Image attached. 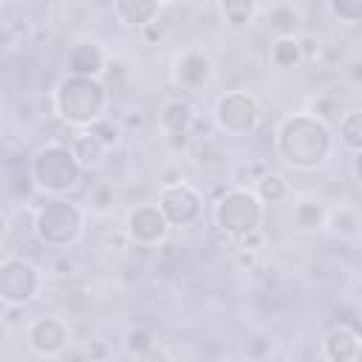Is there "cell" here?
Returning <instances> with one entry per match:
<instances>
[{
	"label": "cell",
	"mask_w": 362,
	"mask_h": 362,
	"mask_svg": "<svg viewBox=\"0 0 362 362\" xmlns=\"http://www.w3.org/2000/svg\"><path fill=\"white\" fill-rule=\"evenodd\" d=\"M334 147H337V133L331 130L328 122H322L311 110L288 113L274 130L277 158L300 173L322 170L331 161Z\"/></svg>",
	"instance_id": "cell-1"
},
{
	"label": "cell",
	"mask_w": 362,
	"mask_h": 362,
	"mask_svg": "<svg viewBox=\"0 0 362 362\" xmlns=\"http://www.w3.org/2000/svg\"><path fill=\"white\" fill-rule=\"evenodd\" d=\"M110 107V88L102 76H76L65 74L54 88V113L68 127L88 130L99 119L107 116Z\"/></svg>",
	"instance_id": "cell-2"
},
{
	"label": "cell",
	"mask_w": 362,
	"mask_h": 362,
	"mask_svg": "<svg viewBox=\"0 0 362 362\" xmlns=\"http://www.w3.org/2000/svg\"><path fill=\"white\" fill-rule=\"evenodd\" d=\"M31 232L48 249H68L85 232V209L68 195H48L34 206Z\"/></svg>",
	"instance_id": "cell-3"
},
{
	"label": "cell",
	"mask_w": 362,
	"mask_h": 362,
	"mask_svg": "<svg viewBox=\"0 0 362 362\" xmlns=\"http://www.w3.org/2000/svg\"><path fill=\"white\" fill-rule=\"evenodd\" d=\"M28 173H31L40 195H68L71 189L79 187L85 170H82L74 147H68L62 141H51V144H42L40 150H34Z\"/></svg>",
	"instance_id": "cell-4"
},
{
	"label": "cell",
	"mask_w": 362,
	"mask_h": 362,
	"mask_svg": "<svg viewBox=\"0 0 362 362\" xmlns=\"http://www.w3.org/2000/svg\"><path fill=\"white\" fill-rule=\"evenodd\" d=\"M263 201L260 195L255 192V187H229L218 195V201L212 204V223L218 232H226L232 235L235 240L249 235V232H257L260 223H263Z\"/></svg>",
	"instance_id": "cell-5"
},
{
	"label": "cell",
	"mask_w": 362,
	"mask_h": 362,
	"mask_svg": "<svg viewBox=\"0 0 362 362\" xmlns=\"http://www.w3.org/2000/svg\"><path fill=\"white\" fill-rule=\"evenodd\" d=\"M260 119H263L260 102L246 88L226 90L223 96H218V102L212 107V124H215V130L223 133V136H232V139H243V136L255 133L257 124H260Z\"/></svg>",
	"instance_id": "cell-6"
},
{
	"label": "cell",
	"mask_w": 362,
	"mask_h": 362,
	"mask_svg": "<svg viewBox=\"0 0 362 362\" xmlns=\"http://www.w3.org/2000/svg\"><path fill=\"white\" fill-rule=\"evenodd\" d=\"M42 288L37 263L20 255H6L0 263V300L3 305H31Z\"/></svg>",
	"instance_id": "cell-7"
},
{
	"label": "cell",
	"mask_w": 362,
	"mask_h": 362,
	"mask_svg": "<svg viewBox=\"0 0 362 362\" xmlns=\"http://www.w3.org/2000/svg\"><path fill=\"white\" fill-rule=\"evenodd\" d=\"M161 212L167 215L173 229L181 226H192L201 215H204V195L189 184V181H175V184H164L158 189V201Z\"/></svg>",
	"instance_id": "cell-8"
},
{
	"label": "cell",
	"mask_w": 362,
	"mask_h": 362,
	"mask_svg": "<svg viewBox=\"0 0 362 362\" xmlns=\"http://www.w3.org/2000/svg\"><path fill=\"white\" fill-rule=\"evenodd\" d=\"M130 238L133 246L139 249H158L167 238H170V221L167 215L161 212L158 204H136L127 218H124V226H122Z\"/></svg>",
	"instance_id": "cell-9"
},
{
	"label": "cell",
	"mask_w": 362,
	"mask_h": 362,
	"mask_svg": "<svg viewBox=\"0 0 362 362\" xmlns=\"http://www.w3.org/2000/svg\"><path fill=\"white\" fill-rule=\"evenodd\" d=\"M25 342L37 356H62L71 345V325L57 314L37 317L25 328Z\"/></svg>",
	"instance_id": "cell-10"
},
{
	"label": "cell",
	"mask_w": 362,
	"mask_h": 362,
	"mask_svg": "<svg viewBox=\"0 0 362 362\" xmlns=\"http://www.w3.org/2000/svg\"><path fill=\"white\" fill-rule=\"evenodd\" d=\"M195 122H198V113L192 110V105L187 99H167L158 107V127L173 141V147L189 144Z\"/></svg>",
	"instance_id": "cell-11"
},
{
	"label": "cell",
	"mask_w": 362,
	"mask_h": 362,
	"mask_svg": "<svg viewBox=\"0 0 362 362\" xmlns=\"http://www.w3.org/2000/svg\"><path fill=\"white\" fill-rule=\"evenodd\" d=\"M65 71L76 76H105L107 54L96 40H76L65 54Z\"/></svg>",
	"instance_id": "cell-12"
},
{
	"label": "cell",
	"mask_w": 362,
	"mask_h": 362,
	"mask_svg": "<svg viewBox=\"0 0 362 362\" xmlns=\"http://www.w3.org/2000/svg\"><path fill=\"white\" fill-rule=\"evenodd\" d=\"M212 79V57L201 48H187L175 59V82L187 90H198Z\"/></svg>",
	"instance_id": "cell-13"
},
{
	"label": "cell",
	"mask_w": 362,
	"mask_h": 362,
	"mask_svg": "<svg viewBox=\"0 0 362 362\" xmlns=\"http://www.w3.org/2000/svg\"><path fill=\"white\" fill-rule=\"evenodd\" d=\"M322 354L331 362H351L362 354V337L342 320L322 337Z\"/></svg>",
	"instance_id": "cell-14"
},
{
	"label": "cell",
	"mask_w": 362,
	"mask_h": 362,
	"mask_svg": "<svg viewBox=\"0 0 362 362\" xmlns=\"http://www.w3.org/2000/svg\"><path fill=\"white\" fill-rule=\"evenodd\" d=\"M328 221V206L322 198L317 195H300L294 198L291 204V223L303 232H314V229H322Z\"/></svg>",
	"instance_id": "cell-15"
},
{
	"label": "cell",
	"mask_w": 362,
	"mask_h": 362,
	"mask_svg": "<svg viewBox=\"0 0 362 362\" xmlns=\"http://www.w3.org/2000/svg\"><path fill=\"white\" fill-rule=\"evenodd\" d=\"M161 0H113V14L122 25L141 28L153 20H158Z\"/></svg>",
	"instance_id": "cell-16"
},
{
	"label": "cell",
	"mask_w": 362,
	"mask_h": 362,
	"mask_svg": "<svg viewBox=\"0 0 362 362\" xmlns=\"http://www.w3.org/2000/svg\"><path fill=\"white\" fill-rule=\"evenodd\" d=\"M0 28H3V42H6V48H14L17 42L28 40V34H31V28H34L28 8L14 6V3H6V8H3V25H0Z\"/></svg>",
	"instance_id": "cell-17"
},
{
	"label": "cell",
	"mask_w": 362,
	"mask_h": 362,
	"mask_svg": "<svg viewBox=\"0 0 362 362\" xmlns=\"http://www.w3.org/2000/svg\"><path fill=\"white\" fill-rule=\"evenodd\" d=\"M71 147H74V153H76L82 170H96V167H102L105 158H107V150H110L93 130H82V133L74 139Z\"/></svg>",
	"instance_id": "cell-18"
},
{
	"label": "cell",
	"mask_w": 362,
	"mask_h": 362,
	"mask_svg": "<svg viewBox=\"0 0 362 362\" xmlns=\"http://www.w3.org/2000/svg\"><path fill=\"white\" fill-rule=\"evenodd\" d=\"M266 25L277 37H297L303 31V14L291 3H274L266 14Z\"/></svg>",
	"instance_id": "cell-19"
},
{
	"label": "cell",
	"mask_w": 362,
	"mask_h": 362,
	"mask_svg": "<svg viewBox=\"0 0 362 362\" xmlns=\"http://www.w3.org/2000/svg\"><path fill=\"white\" fill-rule=\"evenodd\" d=\"M325 226L331 229V235H334V238L351 240V238H356V235H359V229H362V218H359V212H356L354 206L339 204V206L328 209V221H325Z\"/></svg>",
	"instance_id": "cell-20"
},
{
	"label": "cell",
	"mask_w": 362,
	"mask_h": 362,
	"mask_svg": "<svg viewBox=\"0 0 362 362\" xmlns=\"http://www.w3.org/2000/svg\"><path fill=\"white\" fill-rule=\"evenodd\" d=\"M269 59L274 68H297L300 62H305L303 57V48H300V34L297 37H274L272 48H269Z\"/></svg>",
	"instance_id": "cell-21"
},
{
	"label": "cell",
	"mask_w": 362,
	"mask_h": 362,
	"mask_svg": "<svg viewBox=\"0 0 362 362\" xmlns=\"http://www.w3.org/2000/svg\"><path fill=\"white\" fill-rule=\"evenodd\" d=\"M337 139L348 150H362V107H351L337 122Z\"/></svg>",
	"instance_id": "cell-22"
},
{
	"label": "cell",
	"mask_w": 362,
	"mask_h": 362,
	"mask_svg": "<svg viewBox=\"0 0 362 362\" xmlns=\"http://www.w3.org/2000/svg\"><path fill=\"white\" fill-rule=\"evenodd\" d=\"M255 192L260 195L263 204H280L288 198V181L286 175H280L277 170H266L257 181H255Z\"/></svg>",
	"instance_id": "cell-23"
},
{
	"label": "cell",
	"mask_w": 362,
	"mask_h": 362,
	"mask_svg": "<svg viewBox=\"0 0 362 362\" xmlns=\"http://www.w3.org/2000/svg\"><path fill=\"white\" fill-rule=\"evenodd\" d=\"M257 14V0H221V17L229 28H246Z\"/></svg>",
	"instance_id": "cell-24"
},
{
	"label": "cell",
	"mask_w": 362,
	"mask_h": 362,
	"mask_svg": "<svg viewBox=\"0 0 362 362\" xmlns=\"http://www.w3.org/2000/svg\"><path fill=\"white\" fill-rule=\"evenodd\" d=\"M334 20L345 25H362V0H325Z\"/></svg>",
	"instance_id": "cell-25"
},
{
	"label": "cell",
	"mask_w": 362,
	"mask_h": 362,
	"mask_svg": "<svg viewBox=\"0 0 362 362\" xmlns=\"http://www.w3.org/2000/svg\"><path fill=\"white\" fill-rule=\"evenodd\" d=\"M153 345H156V337H153L147 328H130V331L124 334V348H127V354L136 356V359H144V354H147Z\"/></svg>",
	"instance_id": "cell-26"
},
{
	"label": "cell",
	"mask_w": 362,
	"mask_h": 362,
	"mask_svg": "<svg viewBox=\"0 0 362 362\" xmlns=\"http://www.w3.org/2000/svg\"><path fill=\"white\" fill-rule=\"evenodd\" d=\"M88 130H93V133H96V136H99V139L113 150V147L119 144V139H122V130H124V127H122L119 122H113L110 116H105V119H99L96 124H90Z\"/></svg>",
	"instance_id": "cell-27"
},
{
	"label": "cell",
	"mask_w": 362,
	"mask_h": 362,
	"mask_svg": "<svg viewBox=\"0 0 362 362\" xmlns=\"http://www.w3.org/2000/svg\"><path fill=\"white\" fill-rule=\"evenodd\" d=\"M311 113L320 116V119L328 122V124H337L345 110H339V102H337V99H325V96H322V99H317V102L311 105Z\"/></svg>",
	"instance_id": "cell-28"
},
{
	"label": "cell",
	"mask_w": 362,
	"mask_h": 362,
	"mask_svg": "<svg viewBox=\"0 0 362 362\" xmlns=\"http://www.w3.org/2000/svg\"><path fill=\"white\" fill-rule=\"evenodd\" d=\"M88 201H90V209H93V212L105 215V212L113 209V189H110L107 184H99V187H93V192H90Z\"/></svg>",
	"instance_id": "cell-29"
},
{
	"label": "cell",
	"mask_w": 362,
	"mask_h": 362,
	"mask_svg": "<svg viewBox=\"0 0 362 362\" xmlns=\"http://www.w3.org/2000/svg\"><path fill=\"white\" fill-rule=\"evenodd\" d=\"M272 351V339L269 337H252L249 342H246V348H243V354L249 356V359H260V356H266Z\"/></svg>",
	"instance_id": "cell-30"
},
{
	"label": "cell",
	"mask_w": 362,
	"mask_h": 362,
	"mask_svg": "<svg viewBox=\"0 0 362 362\" xmlns=\"http://www.w3.org/2000/svg\"><path fill=\"white\" fill-rule=\"evenodd\" d=\"M48 272H54L57 277H71V274L76 272V263H74L68 255H59V257H54V260H51Z\"/></svg>",
	"instance_id": "cell-31"
},
{
	"label": "cell",
	"mask_w": 362,
	"mask_h": 362,
	"mask_svg": "<svg viewBox=\"0 0 362 362\" xmlns=\"http://www.w3.org/2000/svg\"><path fill=\"white\" fill-rule=\"evenodd\" d=\"M139 31H141V40H144L147 45H158V42H161V37H164V28H161V23H158V20H153V23H147V25H141Z\"/></svg>",
	"instance_id": "cell-32"
},
{
	"label": "cell",
	"mask_w": 362,
	"mask_h": 362,
	"mask_svg": "<svg viewBox=\"0 0 362 362\" xmlns=\"http://www.w3.org/2000/svg\"><path fill=\"white\" fill-rule=\"evenodd\" d=\"M300 48H303L305 62H311V59L320 57V40H317L314 34H300Z\"/></svg>",
	"instance_id": "cell-33"
},
{
	"label": "cell",
	"mask_w": 362,
	"mask_h": 362,
	"mask_svg": "<svg viewBox=\"0 0 362 362\" xmlns=\"http://www.w3.org/2000/svg\"><path fill=\"white\" fill-rule=\"evenodd\" d=\"M85 356H88V359H107V356H110V348H107L102 339H90L88 348H85Z\"/></svg>",
	"instance_id": "cell-34"
},
{
	"label": "cell",
	"mask_w": 362,
	"mask_h": 362,
	"mask_svg": "<svg viewBox=\"0 0 362 362\" xmlns=\"http://www.w3.org/2000/svg\"><path fill=\"white\" fill-rule=\"evenodd\" d=\"M351 173H354V181H356V187L362 189V150H356V153H354V161H351Z\"/></svg>",
	"instance_id": "cell-35"
},
{
	"label": "cell",
	"mask_w": 362,
	"mask_h": 362,
	"mask_svg": "<svg viewBox=\"0 0 362 362\" xmlns=\"http://www.w3.org/2000/svg\"><path fill=\"white\" fill-rule=\"evenodd\" d=\"M184 175H181V170H175V167H167V170H161V175H158V181H161V187L164 184H175V181H181Z\"/></svg>",
	"instance_id": "cell-36"
},
{
	"label": "cell",
	"mask_w": 362,
	"mask_h": 362,
	"mask_svg": "<svg viewBox=\"0 0 362 362\" xmlns=\"http://www.w3.org/2000/svg\"><path fill=\"white\" fill-rule=\"evenodd\" d=\"M122 127H127V130H139V127H144V116H141V113H127L124 122H122Z\"/></svg>",
	"instance_id": "cell-37"
},
{
	"label": "cell",
	"mask_w": 362,
	"mask_h": 362,
	"mask_svg": "<svg viewBox=\"0 0 362 362\" xmlns=\"http://www.w3.org/2000/svg\"><path fill=\"white\" fill-rule=\"evenodd\" d=\"M348 74H351V79H354V82H362V57L351 62V68H348Z\"/></svg>",
	"instance_id": "cell-38"
},
{
	"label": "cell",
	"mask_w": 362,
	"mask_h": 362,
	"mask_svg": "<svg viewBox=\"0 0 362 362\" xmlns=\"http://www.w3.org/2000/svg\"><path fill=\"white\" fill-rule=\"evenodd\" d=\"M161 3H170V6H178V3H189V0H161Z\"/></svg>",
	"instance_id": "cell-39"
}]
</instances>
